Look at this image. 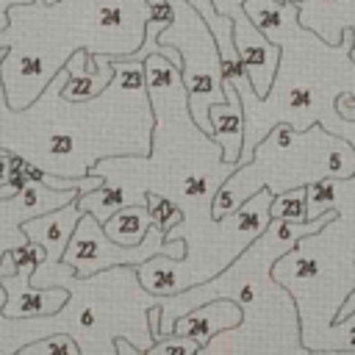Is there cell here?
<instances>
[{"label": "cell", "instance_id": "18", "mask_svg": "<svg viewBox=\"0 0 355 355\" xmlns=\"http://www.w3.org/2000/svg\"><path fill=\"white\" fill-rule=\"evenodd\" d=\"M147 208H150V214H153V222L161 225L164 233H169L175 225L183 222V211H180V205H178L175 200L158 194V191H150V194H147Z\"/></svg>", "mask_w": 355, "mask_h": 355}, {"label": "cell", "instance_id": "15", "mask_svg": "<svg viewBox=\"0 0 355 355\" xmlns=\"http://www.w3.org/2000/svg\"><path fill=\"white\" fill-rule=\"evenodd\" d=\"M150 225H153V214L147 202H133V205H122L119 211H114L103 222V230L119 244H139L147 236Z\"/></svg>", "mask_w": 355, "mask_h": 355}, {"label": "cell", "instance_id": "7", "mask_svg": "<svg viewBox=\"0 0 355 355\" xmlns=\"http://www.w3.org/2000/svg\"><path fill=\"white\" fill-rule=\"evenodd\" d=\"M172 8L169 25L158 33L161 44H172L183 64L180 78L189 94V114L191 119L211 133V105L225 103V78H222V55L214 31L202 19V14L189 0H166Z\"/></svg>", "mask_w": 355, "mask_h": 355}, {"label": "cell", "instance_id": "4", "mask_svg": "<svg viewBox=\"0 0 355 355\" xmlns=\"http://www.w3.org/2000/svg\"><path fill=\"white\" fill-rule=\"evenodd\" d=\"M153 19L150 0H33L8 6L11 44L0 80L11 108L31 105L75 50L128 58Z\"/></svg>", "mask_w": 355, "mask_h": 355}, {"label": "cell", "instance_id": "16", "mask_svg": "<svg viewBox=\"0 0 355 355\" xmlns=\"http://www.w3.org/2000/svg\"><path fill=\"white\" fill-rule=\"evenodd\" d=\"M272 219H311L308 216V186H297L272 197L269 205Z\"/></svg>", "mask_w": 355, "mask_h": 355}, {"label": "cell", "instance_id": "14", "mask_svg": "<svg viewBox=\"0 0 355 355\" xmlns=\"http://www.w3.org/2000/svg\"><path fill=\"white\" fill-rule=\"evenodd\" d=\"M208 116H211V128H214L211 136L222 147V158L227 164L239 166L241 141H244V108H241L239 89L230 80H225V103H214Z\"/></svg>", "mask_w": 355, "mask_h": 355}, {"label": "cell", "instance_id": "25", "mask_svg": "<svg viewBox=\"0 0 355 355\" xmlns=\"http://www.w3.org/2000/svg\"><path fill=\"white\" fill-rule=\"evenodd\" d=\"M277 3H294V6H302L305 0H277Z\"/></svg>", "mask_w": 355, "mask_h": 355}, {"label": "cell", "instance_id": "9", "mask_svg": "<svg viewBox=\"0 0 355 355\" xmlns=\"http://www.w3.org/2000/svg\"><path fill=\"white\" fill-rule=\"evenodd\" d=\"M78 189H50L42 180H28V186L8 200H0V261L14 247L25 244L28 236L22 233V222L31 216H39L44 211H53L69 200H75Z\"/></svg>", "mask_w": 355, "mask_h": 355}, {"label": "cell", "instance_id": "3", "mask_svg": "<svg viewBox=\"0 0 355 355\" xmlns=\"http://www.w3.org/2000/svg\"><path fill=\"white\" fill-rule=\"evenodd\" d=\"M338 211L330 208L313 219H272L269 227L247 244L219 275L189 286L178 294L161 297L158 338L172 333V324L186 311L208 300H233L241 308V322L216 333L200 352L202 355H308L302 344L300 308L294 294L272 275L277 258L297 247L308 233L322 230Z\"/></svg>", "mask_w": 355, "mask_h": 355}, {"label": "cell", "instance_id": "5", "mask_svg": "<svg viewBox=\"0 0 355 355\" xmlns=\"http://www.w3.org/2000/svg\"><path fill=\"white\" fill-rule=\"evenodd\" d=\"M33 286H67L69 300L58 313L50 316H31V319H8L3 316L0 336H25L36 341L50 333H69L80 352L97 355H116L114 338H130L141 352H147L155 341L150 327V308L161 305V297L147 291L136 275V266H111L94 272L89 277H78L64 261L58 263H39L31 275Z\"/></svg>", "mask_w": 355, "mask_h": 355}, {"label": "cell", "instance_id": "21", "mask_svg": "<svg viewBox=\"0 0 355 355\" xmlns=\"http://www.w3.org/2000/svg\"><path fill=\"white\" fill-rule=\"evenodd\" d=\"M114 347H116V355H144L130 338H125V336H116L114 338Z\"/></svg>", "mask_w": 355, "mask_h": 355}, {"label": "cell", "instance_id": "17", "mask_svg": "<svg viewBox=\"0 0 355 355\" xmlns=\"http://www.w3.org/2000/svg\"><path fill=\"white\" fill-rule=\"evenodd\" d=\"M19 355H83V352H80V344L69 333L58 330V333H50V336L22 344Z\"/></svg>", "mask_w": 355, "mask_h": 355}, {"label": "cell", "instance_id": "24", "mask_svg": "<svg viewBox=\"0 0 355 355\" xmlns=\"http://www.w3.org/2000/svg\"><path fill=\"white\" fill-rule=\"evenodd\" d=\"M8 44H11V33L6 28V31H0V47H8Z\"/></svg>", "mask_w": 355, "mask_h": 355}, {"label": "cell", "instance_id": "11", "mask_svg": "<svg viewBox=\"0 0 355 355\" xmlns=\"http://www.w3.org/2000/svg\"><path fill=\"white\" fill-rule=\"evenodd\" d=\"M80 219V208H78V197L53 208V211H44L39 216H31L22 222V233L39 244L44 250V261L42 263H58L72 233H75V225Z\"/></svg>", "mask_w": 355, "mask_h": 355}, {"label": "cell", "instance_id": "13", "mask_svg": "<svg viewBox=\"0 0 355 355\" xmlns=\"http://www.w3.org/2000/svg\"><path fill=\"white\" fill-rule=\"evenodd\" d=\"M241 316L244 313L233 300H208V302L186 311L183 316H178L175 324H172V333L194 336L205 347L216 333H225V330L236 327L241 322Z\"/></svg>", "mask_w": 355, "mask_h": 355}, {"label": "cell", "instance_id": "23", "mask_svg": "<svg viewBox=\"0 0 355 355\" xmlns=\"http://www.w3.org/2000/svg\"><path fill=\"white\" fill-rule=\"evenodd\" d=\"M8 172H11V161H8V150L0 153V183L8 180Z\"/></svg>", "mask_w": 355, "mask_h": 355}, {"label": "cell", "instance_id": "10", "mask_svg": "<svg viewBox=\"0 0 355 355\" xmlns=\"http://www.w3.org/2000/svg\"><path fill=\"white\" fill-rule=\"evenodd\" d=\"M33 269H36V263H19L17 272L0 277V286L6 291V302L0 308L3 316H8V319L50 316V313H58L64 308V302L69 300L67 286H33L31 283Z\"/></svg>", "mask_w": 355, "mask_h": 355}, {"label": "cell", "instance_id": "22", "mask_svg": "<svg viewBox=\"0 0 355 355\" xmlns=\"http://www.w3.org/2000/svg\"><path fill=\"white\" fill-rule=\"evenodd\" d=\"M355 311V288L347 294V300L341 302V308H338V313H336V319H344V316H349Z\"/></svg>", "mask_w": 355, "mask_h": 355}, {"label": "cell", "instance_id": "1", "mask_svg": "<svg viewBox=\"0 0 355 355\" xmlns=\"http://www.w3.org/2000/svg\"><path fill=\"white\" fill-rule=\"evenodd\" d=\"M8 47H0V61ZM114 80L89 100H67V67L25 105L6 103L0 80V147L58 178H86L100 158L150 155L155 114L144 80V61L111 58Z\"/></svg>", "mask_w": 355, "mask_h": 355}, {"label": "cell", "instance_id": "20", "mask_svg": "<svg viewBox=\"0 0 355 355\" xmlns=\"http://www.w3.org/2000/svg\"><path fill=\"white\" fill-rule=\"evenodd\" d=\"M214 8L233 19V25L250 22V14L244 11V0H214Z\"/></svg>", "mask_w": 355, "mask_h": 355}, {"label": "cell", "instance_id": "2", "mask_svg": "<svg viewBox=\"0 0 355 355\" xmlns=\"http://www.w3.org/2000/svg\"><path fill=\"white\" fill-rule=\"evenodd\" d=\"M250 19L280 44V61L272 86L263 97L255 94L247 69L236 78H225L239 89L244 108V141L239 166L252 158L255 144L280 122L297 130L313 122L333 133H341L344 116L336 108L338 94H355V31L344 28L341 42L330 44L311 28L300 25V6L277 0H244Z\"/></svg>", "mask_w": 355, "mask_h": 355}, {"label": "cell", "instance_id": "6", "mask_svg": "<svg viewBox=\"0 0 355 355\" xmlns=\"http://www.w3.org/2000/svg\"><path fill=\"white\" fill-rule=\"evenodd\" d=\"M355 175V144L347 136L313 122L305 130L288 122L275 125L252 150V158L236 166L214 194L211 211L216 219L241 208L252 194L269 189L272 194L311 186L322 178L347 180Z\"/></svg>", "mask_w": 355, "mask_h": 355}, {"label": "cell", "instance_id": "19", "mask_svg": "<svg viewBox=\"0 0 355 355\" xmlns=\"http://www.w3.org/2000/svg\"><path fill=\"white\" fill-rule=\"evenodd\" d=\"M202 349V344L194 336H180V333H169L153 341V347L144 355H197Z\"/></svg>", "mask_w": 355, "mask_h": 355}, {"label": "cell", "instance_id": "8", "mask_svg": "<svg viewBox=\"0 0 355 355\" xmlns=\"http://www.w3.org/2000/svg\"><path fill=\"white\" fill-rule=\"evenodd\" d=\"M153 255H172V258H183L186 255V241L183 239H166L161 225H150L147 236L139 244H119L114 241L105 230L103 222L83 211L75 233L61 255V261L78 275V277H89L94 272L111 269V266H139Z\"/></svg>", "mask_w": 355, "mask_h": 355}, {"label": "cell", "instance_id": "12", "mask_svg": "<svg viewBox=\"0 0 355 355\" xmlns=\"http://www.w3.org/2000/svg\"><path fill=\"white\" fill-rule=\"evenodd\" d=\"M300 25L319 33L324 42L338 44L344 28L355 31V0H305L300 6ZM355 58V44H352ZM344 119H355V108L338 111Z\"/></svg>", "mask_w": 355, "mask_h": 355}]
</instances>
